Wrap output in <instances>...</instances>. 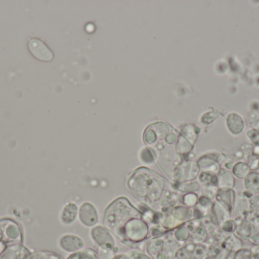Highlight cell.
<instances>
[{
	"mask_svg": "<svg viewBox=\"0 0 259 259\" xmlns=\"http://www.w3.org/2000/svg\"><path fill=\"white\" fill-rule=\"evenodd\" d=\"M252 259H259L258 255H252Z\"/></svg>",
	"mask_w": 259,
	"mask_h": 259,
	"instance_id": "4316f807",
	"label": "cell"
},
{
	"mask_svg": "<svg viewBox=\"0 0 259 259\" xmlns=\"http://www.w3.org/2000/svg\"><path fill=\"white\" fill-rule=\"evenodd\" d=\"M223 161V156L220 153H211L202 156L198 161L201 172H208V173L218 174L220 171L221 163Z\"/></svg>",
	"mask_w": 259,
	"mask_h": 259,
	"instance_id": "3957f363",
	"label": "cell"
},
{
	"mask_svg": "<svg viewBox=\"0 0 259 259\" xmlns=\"http://www.w3.org/2000/svg\"><path fill=\"white\" fill-rule=\"evenodd\" d=\"M211 214L215 221L216 225H221L225 220L231 218L228 211L220 205L219 202L214 201L211 208Z\"/></svg>",
	"mask_w": 259,
	"mask_h": 259,
	"instance_id": "5bb4252c",
	"label": "cell"
},
{
	"mask_svg": "<svg viewBox=\"0 0 259 259\" xmlns=\"http://www.w3.org/2000/svg\"><path fill=\"white\" fill-rule=\"evenodd\" d=\"M127 186L137 199L152 207L160 205L164 196L165 181L151 170L140 168L131 175Z\"/></svg>",
	"mask_w": 259,
	"mask_h": 259,
	"instance_id": "6da1fadb",
	"label": "cell"
},
{
	"mask_svg": "<svg viewBox=\"0 0 259 259\" xmlns=\"http://www.w3.org/2000/svg\"><path fill=\"white\" fill-rule=\"evenodd\" d=\"M258 196H259V195H258Z\"/></svg>",
	"mask_w": 259,
	"mask_h": 259,
	"instance_id": "83f0119b",
	"label": "cell"
},
{
	"mask_svg": "<svg viewBox=\"0 0 259 259\" xmlns=\"http://www.w3.org/2000/svg\"><path fill=\"white\" fill-rule=\"evenodd\" d=\"M220 226L224 232L234 234L235 232L236 228H237V222L234 219L231 217V218L225 220Z\"/></svg>",
	"mask_w": 259,
	"mask_h": 259,
	"instance_id": "ffe728a7",
	"label": "cell"
},
{
	"mask_svg": "<svg viewBox=\"0 0 259 259\" xmlns=\"http://www.w3.org/2000/svg\"><path fill=\"white\" fill-rule=\"evenodd\" d=\"M252 255H258L259 256V244L257 245L256 248L252 249Z\"/></svg>",
	"mask_w": 259,
	"mask_h": 259,
	"instance_id": "d4e9b609",
	"label": "cell"
},
{
	"mask_svg": "<svg viewBox=\"0 0 259 259\" xmlns=\"http://www.w3.org/2000/svg\"><path fill=\"white\" fill-rule=\"evenodd\" d=\"M239 220H240V223L237 222V228H236L234 233L242 238L250 239L252 236L255 234V230L254 228L255 226L245 219Z\"/></svg>",
	"mask_w": 259,
	"mask_h": 259,
	"instance_id": "4fadbf2b",
	"label": "cell"
},
{
	"mask_svg": "<svg viewBox=\"0 0 259 259\" xmlns=\"http://www.w3.org/2000/svg\"><path fill=\"white\" fill-rule=\"evenodd\" d=\"M232 259H252V249L242 248L241 249L233 254Z\"/></svg>",
	"mask_w": 259,
	"mask_h": 259,
	"instance_id": "7402d4cb",
	"label": "cell"
},
{
	"mask_svg": "<svg viewBox=\"0 0 259 259\" xmlns=\"http://www.w3.org/2000/svg\"><path fill=\"white\" fill-rule=\"evenodd\" d=\"M236 199H237V194L234 189L233 190H219V189L214 201L223 206L230 216L232 217Z\"/></svg>",
	"mask_w": 259,
	"mask_h": 259,
	"instance_id": "5b68a950",
	"label": "cell"
},
{
	"mask_svg": "<svg viewBox=\"0 0 259 259\" xmlns=\"http://www.w3.org/2000/svg\"><path fill=\"white\" fill-rule=\"evenodd\" d=\"M227 128L233 135H238L244 131L245 122L243 117L236 113H231L227 117Z\"/></svg>",
	"mask_w": 259,
	"mask_h": 259,
	"instance_id": "9c48e42d",
	"label": "cell"
},
{
	"mask_svg": "<svg viewBox=\"0 0 259 259\" xmlns=\"http://www.w3.org/2000/svg\"><path fill=\"white\" fill-rule=\"evenodd\" d=\"M28 48L31 54L39 60L44 62H50L53 60V52L40 40H30L28 43Z\"/></svg>",
	"mask_w": 259,
	"mask_h": 259,
	"instance_id": "277c9868",
	"label": "cell"
},
{
	"mask_svg": "<svg viewBox=\"0 0 259 259\" xmlns=\"http://www.w3.org/2000/svg\"><path fill=\"white\" fill-rule=\"evenodd\" d=\"M217 176L219 190H233L235 187V177L231 170L225 167L221 168Z\"/></svg>",
	"mask_w": 259,
	"mask_h": 259,
	"instance_id": "30bf717a",
	"label": "cell"
},
{
	"mask_svg": "<svg viewBox=\"0 0 259 259\" xmlns=\"http://www.w3.org/2000/svg\"><path fill=\"white\" fill-rule=\"evenodd\" d=\"M243 187L245 192L251 196L259 195V173L251 171L248 176L243 179Z\"/></svg>",
	"mask_w": 259,
	"mask_h": 259,
	"instance_id": "8fae6325",
	"label": "cell"
},
{
	"mask_svg": "<svg viewBox=\"0 0 259 259\" xmlns=\"http://www.w3.org/2000/svg\"><path fill=\"white\" fill-rule=\"evenodd\" d=\"M233 254H234V252H231V253L229 254V255H228V258H227L226 259H232Z\"/></svg>",
	"mask_w": 259,
	"mask_h": 259,
	"instance_id": "484cf974",
	"label": "cell"
},
{
	"mask_svg": "<svg viewBox=\"0 0 259 259\" xmlns=\"http://www.w3.org/2000/svg\"><path fill=\"white\" fill-rule=\"evenodd\" d=\"M200 173V169L197 162L190 161V162L186 163L184 164L181 169V173H178L177 176V180L180 182H189V181L193 180L196 177L199 176Z\"/></svg>",
	"mask_w": 259,
	"mask_h": 259,
	"instance_id": "ba28073f",
	"label": "cell"
},
{
	"mask_svg": "<svg viewBox=\"0 0 259 259\" xmlns=\"http://www.w3.org/2000/svg\"><path fill=\"white\" fill-rule=\"evenodd\" d=\"M91 236H92L93 240H95L102 246L103 245H107V246L110 245L112 247L115 244L112 236L102 227L97 226L93 228L91 231Z\"/></svg>",
	"mask_w": 259,
	"mask_h": 259,
	"instance_id": "7c38bea8",
	"label": "cell"
},
{
	"mask_svg": "<svg viewBox=\"0 0 259 259\" xmlns=\"http://www.w3.org/2000/svg\"><path fill=\"white\" fill-rule=\"evenodd\" d=\"M180 187H178L181 191L185 192V193H198L201 191L200 183L199 182H184V183H180Z\"/></svg>",
	"mask_w": 259,
	"mask_h": 259,
	"instance_id": "ac0fdd59",
	"label": "cell"
},
{
	"mask_svg": "<svg viewBox=\"0 0 259 259\" xmlns=\"http://www.w3.org/2000/svg\"><path fill=\"white\" fill-rule=\"evenodd\" d=\"M199 198V196H198L196 193H187V194L183 197V203H184L187 208H193L198 205Z\"/></svg>",
	"mask_w": 259,
	"mask_h": 259,
	"instance_id": "d6986e66",
	"label": "cell"
},
{
	"mask_svg": "<svg viewBox=\"0 0 259 259\" xmlns=\"http://www.w3.org/2000/svg\"><path fill=\"white\" fill-rule=\"evenodd\" d=\"M79 208L73 202H68L64 205L59 214L61 223L65 226L74 225L78 217Z\"/></svg>",
	"mask_w": 259,
	"mask_h": 259,
	"instance_id": "52a82bcc",
	"label": "cell"
},
{
	"mask_svg": "<svg viewBox=\"0 0 259 259\" xmlns=\"http://www.w3.org/2000/svg\"><path fill=\"white\" fill-rule=\"evenodd\" d=\"M251 170L249 164L243 161H239V162L234 164L231 172L234 177L238 179H244L248 176Z\"/></svg>",
	"mask_w": 259,
	"mask_h": 259,
	"instance_id": "2e32d148",
	"label": "cell"
},
{
	"mask_svg": "<svg viewBox=\"0 0 259 259\" xmlns=\"http://www.w3.org/2000/svg\"><path fill=\"white\" fill-rule=\"evenodd\" d=\"M248 138L255 146H259V130L251 129L246 132Z\"/></svg>",
	"mask_w": 259,
	"mask_h": 259,
	"instance_id": "603a6c76",
	"label": "cell"
},
{
	"mask_svg": "<svg viewBox=\"0 0 259 259\" xmlns=\"http://www.w3.org/2000/svg\"><path fill=\"white\" fill-rule=\"evenodd\" d=\"M198 177H199V182L201 187H218L217 174L208 173V172H201Z\"/></svg>",
	"mask_w": 259,
	"mask_h": 259,
	"instance_id": "e0dca14e",
	"label": "cell"
},
{
	"mask_svg": "<svg viewBox=\"0 0 259 259\" xmlns=\"http://www.w3.org/2000/svg\"><path fill=\"white\" fill-rule=\"evenodd\" d=\"M84 246L83 240L74 234H65L59 238V246L67 252H76Z\"/></svg>",
	"mask_w": 259,
	"mask_h": 259,
	"instance_id": "8992f818",
	"label": "cell"
},
{
	"mask_svg": "<svg viewBox=\"0 0 259 259\" xmlns=\"http://www.w3.org/2000/svg\"><path fill=\"white\" fill-rule=\"evenodd\" d=\"M78 218L87 228H93L99 223V214L94 204L85 202L79 208Z\"/></svg>",
	"mask_w": 259,
	"mask_h": 259,
	"instance_id": "7a4b0ae2",
	"label": "cell"
},
{
	"mask_svg": "<svg viewBox=\"0 0 259 259\" xmlns=\"http://www.w3.org/2000/svg\"><path fill=\"white\" fill-rule=\"evenodd\" d=\"M219 117V112L218 110H213L211 112L206 113L202 117V123L203 124L209 125L214 123L218 117Z\"/></svg>",
	"mask_w": 259,
	"mask_h": 259,
	"instance_id": "44dd1931",
	"label": "cell"
},
{
	"mask_svg": "<svg viewBox=\"0 0 259 259\" xmlns=\"http://www.w3.org/2000/svg\"><path fill=\"white\" fill-rule=\"evenodd\" d=\"M249 123L252 126V129L259 130V114L253 112L249 116Z\"/></svg>",
	"mask_w": 259,
	"mask_h": 259,
	"instance_id": "cb8c5ba5",
	"label": "cell"
},
{
	"mask_svg": "<svg viewBox=\"0 0 259 259\" xmlns=\"http://www.w3.org/2000/svg\"><path fill=\"white\" fill-rule=\"evenodd\" d=\"M223 249L230 252H236L242 249V242L237 236L231 234L223 242Z\"/></svg>",
	"mask_w": 259,
	"mask_h": 259,
	"instance_id": "9a60e30c",
	"label": "cell"
}]
</instances>
